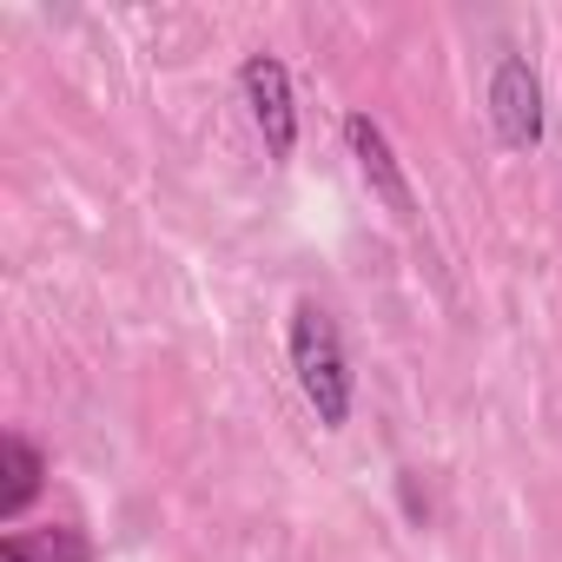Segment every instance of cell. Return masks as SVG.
Here are the masks:
<instances>
[{"mask_svg": "<svg viewBox=\"0 0 562 562\" xmlns=\"http://www.w3.org/2000/svg\"><path fill=\"white\" fill-rule=\"evenodd\" d=\"M490 126L509 153H536L542 133H549V113H542V80L522 54H503L496 74H490Z\"/></svg>", "mask_w": 562, "mask_h": 562, "instance_id": "obj_2", "label": "cell"}, {"mask_svg": "<svg viewBox=\"0 0 562 562\" xmlns=\"http://www.w3.org/2000/svg\"><path fill=\"white\" fill-rule=\"evenodd\" d=\"M345 146H351V159H358V172H364V186H371V199L391 212V218H417V192H411V179H404V159L391 153V139H384V126L371 120V113H351L345 120Z\"/></svg>", "mask_w": 562, "mask_h": 562, "instance_id": "obj_4", "label": "cell"}, {"mask_svg": "<svg viewBox=\"0 0 562 562\" xmlns=\"http://www.w3.org/2000/svg\"><path fill=\"white\" fill-rule=\"evenodd\" d=\"M0 522H21V509L41 496V483H47V457L21 437V430H8L0 437Z\"/></svg>", "mask_w": 562, "mask_h": 562, "instance_id": "obj_5", "label": "cell"}, {"mask_svg": "<svg viewBox=\"0 0 562 562\" xmlns=\"http://www.w3.org/2000/svg\"><path fill=\"white\" fill-rule=\"evenodd\" d=\"M0 562H93V549L80 529H8Z\"/></svg>", "mask_w": 562, "mask_h": 562, "instance_id": "obj_6", "label": "cell"}, {"mask_svg": "<svg viewBox=\"0 0 562 562\" xmlns=\"http://www.w3.org/2000/svg\"><path fill=\"white\" fill-rule=\"evenodd\" d=\"M285 351H292V378L312 404V417L325 430H345L351 424V358H345V338H338V318L325 305H299L292 325H285Z\"/></svg>", "mask_w": 562, "mask_h": 562, "instance_id": "obj_1", "label": "cell"}, {"mask_svg": "<svg viewBox=\"0 0 562 562\" xmlns=\"http://www.w3.org/2000/svg\"><path fill=\"white\" fill-rule=\"evenodd\" d=\"M238 87H245L251 126L265 133V153H271V159H292V146H299V106H292V74H285V60L245 54Z\"/></svg>", "mask_w": 562, "mask_h": 562, "instance_id": "obj_3", "label": "cell"}]
</instances>
